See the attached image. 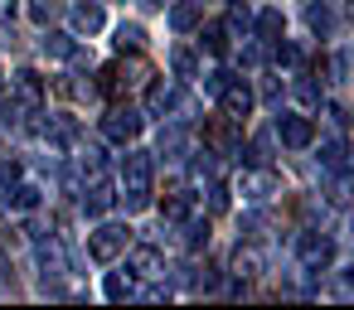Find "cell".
<instances>
[{
	"label": "cell",
	"instance_id": "74e56055",
	"mask_svg": "<svg viewBox=\"0 0 354 310\" xmlns=\"http://www.w3.org/2000/svg\"><path fill=\"white\" fill-rule=\"evenodd\" d=\"M0 213H6V204H0Z\"/></svg>",
	"mask_w": 354,
	"mask_h": 310
},
{
	"label": "cell",
	"instance_id": "484cf974",
	"mask_svg": "<svg viewBox=\"0 0 354 310\" xmlns=\"http://www.w3.org/2000/svg\"><path fill=\"white\" fill-rule=\"evenodd\" d=\"M170 68H175V78H194V73H199V64H194L189 49H175V54H170Z\"/></svg>",
	"mask_w": 354,
	"mask_h": 310
},
{
	"label": "cell",
	"instance_id": "44dd1931",
	"mask_svg": "<svg viewBox=\"0 0 354 310\" xmlns=\"http://www.w3.org/2000/svg\"><path fill=\"white\" fill-rule=\"evenodd\" d=\"M39 49H44V54H54V59H68L78 44H73V35H64V30H49V35L39 39Z\"/></svg>",
	"mask_w": 354,
	"mask_h": 310
},
{
	"label": "cell",
	"instance_id": "4fadbf2b",
	"mask_svg": "<svg viewBox=\"0 0 354 310\" xmlns=\"http://www.w3.org/2000/svg\"><path fill=\"white\" fill-rule=\"evenodd\" d=\"M102 25H107V15H102L97 0H83V6H73V30H78V35H97Z\"/></svg>",
	"mask_w": 354,
	"mask_h": 310
},
{
	"label": "cell",
	"instance_id": "cb8c5ba5",
	"mask_svg": "<svg viewBox=\"0 0 354 310\" xmlns=\"http://www.w3.org/2000/svg\"><path fill=\"white\" fill-rule=\"evenodd\" d=\"M141 44H146V30H141V25H117V49H122V54H127V49L136 54Z\"/></svg>",
	"mask_w": 354,
	"mask_h": 310
},
{
	"label": "cell",
	"instance_id": "4dcf8cb0",
	"mask_svg": "<svg viewBox=\"0 0 354 310\" xmlns=\"http://www.w3.org/2000/svg\"><path fill=\"white\" fill-rule=\"evenodd\" d=\"M223 209H228V184L214 180V184H209V213H223Z\"/></svg>",
	"mask_w": 354,
	"mask_h": 310
},
{
	"label": "cell",
	"instance_id": "30bf717a",
	"mask_svg": "<svg viewBox=\"0 0 354 310\" xmlns=\"http://www.w3.org/2000/svg\"><path fill=\"white\" fill-rule=\"evenodd\" d=\"M218 102H223V117H228V122H243V117L252 112V93H248V83H238V78H228V88L218 93Z\"/></svg>",
	"mask_w": 354,
	"mask_h": 310
},
{
	"label": "cell",
	"instance_id": "e575fe53",
	"mask_svg": "<svg viewBox=\"0 0 354 310\" xmlns=\"http://www.w3.org/2000/svg\"><path fill=\"white\" fill-rule=\"evenodd\" d=\"M238 59H243L248 68H257V64H262V44H243V54H238Z\"/></svg>",
	"mask_w": 354,
	"mask_h": 310
},
{
	"label": "cell",
	"instance_id": "ba28073f",
	"mask_svg": "<svg viewBox=\"0 0 354 310\" xmlns=\"http://www.w3.org/2000/svg\"><path fill=\"white\" fill-rule=\"evenodd\" d=\"M180 107H185V97H180V88H175L170 78L151 83V93H146V117H170V112H180Z\"/></svg>",
	"mask_w": 354,
	"mask_h": 310
},
{
	"label": "cell",
	"instance_id": "3957f363",
	"mask_svg": "<svg viewBox=\"0 0 354 310\" xmlns=\"http://www.w3.org/2000/svg\"><path fill=\"white\" fill-rule=\"evenodd\" d=\"M272 136H277L286 151H306V146L315 141V122H310V117H301V112H281V117H277V126H272Z\"/></svg>",
	"mask_w": 354,
	"mask_h": 310
},
{
	"label": "cell",
	"instance_id": "f546056e",
	"mask_svg": "<svg viewBox=\"0 0 354 310\" xmlns=\"http://www.w3.org/2000/svg\"><path fill=\"white\" fill-rule=\"evenodd\" d=\"M257 267H262V262H257V252H243V247H238V257H233V271H238V276H257Z\"/></svg>",
	"mask_w": 354,
	"mask_h": 310
},
{
	"label": "cell",
	"instance_id": "603a6c76",
	"mask_svg": "<svg viewBox=\"0 0 354 310\" xmlns=\"http://www.w3.org/2000/svg\"><path fill=\"white\" fill-rule=\"evenodd\" d=\"M281 30H286L281 10H257V35L262 39H281Z\"/></svg>",
	"mask_w": 354,
	"mask_h": 310
},
{
	"label": "cell",
	"instance_id": "7c38bea8",
	"mask_svg": "<svg viewBox=\"0 0 354 310\" xmlns=\"http://www.w3.org/2000/svg\"><path fill=\"white\" fill-rule=\"evenodd\" d=\"M325 199H330L335 209L354 204V170H344V165H339V170L330 175V184H325Z\"/></svg>",
	"mask_w": 354,
	"mask_h": 310
},
{
	"label": "cell",
	"instance_id": "f1b7e54d",
	"mask_svg": "<svg viewBox=\"0 0 354 310\" xmlns=\"http://www.w3.org/2000/svg\"><path fill=\"white\" fill-rule=\"evenodd\" d=\"M189 204H194V199H189V194H170V199H165V204H160V209H165V218H175V223H180V218H185V213H189Z\"/></svg>",
	"mask_w": 354,
	"mask_h": 310
},
{
	"label": "cell",
	"instance_id": "277c9868",
	"mask_svg": "<svg viewBox=\"0 0 354 310\" xmlns=\"http://www.w3.org/2000/svg\"><path fill=\"white\" fill-rule=\"evenodd\" d=\"M296 257H301L306 271H325V267L335 262V238H325V233H301V238H296Z\"/></svg>",
	"mask_w": 354,
	"mask_h": 310
},
{
	"label": "cell",
	"instance_id": "5b68a950",
	"mask_svg": "<svg viewBox=\"0 0 354 310\" xmlns=\"http://www.w3.org/2000/svg\"><path fill=\"white\" fill-rule=\"evenodd\" d=\"M127 271H131L136 281H156V276H165V257H160V247H151V242L127 247Z\"/></svg>",
	"mask_w": 354,
	"mask_h": 310
},
{
	"label": "cell",
	"instance_id": "2e32d148",
	"mask_svg": "<svg viewBox=\"0 0 354 310\" xmlns=\"http://www.w3.org/2000/svg\"><path fill=\"white\" fill-rule=\"evenodd\" d=\"M39 199H44L39 184H30V180H15V184H10V209L30 213V209H39Z\"/></svg>",
	"mask_w": 354,
	"mask_h": 310
},
{
	"label": "cell",
	"instance_id": "d6a6232c",
	"mask_svg": "<svg viewBox=\"0 0 354 310\" xmlns=\"http://www.w3.org/2000/svg\"><path fill=\"white\" fill-rule=\"evenodd\" d=\"M228 78H233V73H223V68H214V73H204V93H214V97H218V93L228 88Z\"/></svg>",
	"mask_w": 354,
	"mask_h": 310
},
{
	"label": "cell",
	"instance_id": "e0dca14e",
	"mask_svg": "<svg viewBox=\"0 0 354 310\" xmlns=\"http://www.w3.org/2000/svg\"><path fill=\"white\" fill-rule=\"evenodd\" d=\"M39 267H44V276H68V257H64V247L39 238Z\"/></svg>",
	"mask_w": 354,
	"mask_h": 310
},
{
	"label": "cell",
	"instance_id": "7a4b0ae2",
	"mask_svg": "<svg viewBox=\"0 0 354 310\" xmlns=\"http://www.w3.org/2000/svg\"><path fill=\"white\" fill-rule=\"evenodd\" d=\"M131 247V228L127 223H102L97 233H88V257L93 262H117Z\"/></svg>",
	"mask_w": 354,
	"mask_h": 310
},
{
	"label": "cell",
	"instance_id": "9a60e30c",
	"mask_svg": "<svg viewBox=\"0 0 354 310\" xmlns=\"http://www.w3.org/2000/svg\"><path fill=\"white\" fill-rule=\"evenodd\" d=\"M199 15H204V6H199V0H175V6H170V30L189 35V30L199 25Z\"/></svg>",
	"mask_w": 354,
	"mask_h": 310
},
{
	"label": "cell",
	"instance_id": "9c48e42d",
	"mask_svg": "<svg viewBox=\"0 0 354 310\" xmlns=\"http://www.w3.org/2000/svg\"><path fill=\"white\" fill-rule=\"evenodd\" d=\"M238 189H243V199H252V204H267V199L281 189V180H277L272 170H248V175L238 180Z\"/></svg>",
	"mask_w": 354,
	"mask_h": 310
},
{
	"label": "cell",
	"instance_id": "ac0fdd59",
	"mask_svg": "<svg viewBox=\"0 0 354 310\" xmlns=\"http://www.w3.org/2000/svg\"><path fill=\"white\" fill-rule=\"evenodd\" d=\"M102 296H107V300H136L141 291H136V276H131V271H127V276H122V271H112V276H107V286H102Z\"/></svg>",
	"mask_w": 354,
	"mask_h": 310
},
{
	"label": "cell",
	"instance_id": "d590c367",
	"mask_svg": "<svg viewBox=\"0 0 354 310\" xmlns=\"http://www.w3.org/2000/svg\"><path fill=\"white\" fill-rule=\"evenodd\" d=\"M339 296H354V267H349V271L339 276Z\"/></svg>",
	"mask_w": 354,
	"mask_h": 310
},
{
	"label": "cell",
	"instance_id": "8992f818",
	"mask_svg": "<svg viewBox=\"0 0 354 310\" xmlns=\"http://www.w3.org/2000/svg\"><path fill=\"white\" fill-rule=\"evenodd\" d=\"M141 126H146V117H141V112H131V107H112V112H107V122H102V131H107L112 141H122V146H131V141L141 136Z\"/></svg>",
	"mask_w": 354,
	"mask_h": 310
},
{
	"label": "cell",
	"instance_id": "1f68e13d",
	"mask_svg": "<svg viewBox=\"0 0 354 310\" xmlns=\"http://www.w3.org/2000/svg\"><path fill=\"white\" fill-rule=\"evenodd\" d=\"M277 64L296 68V64H301V49H296V44H286V39H277Z\"/></svg>",
	"mask_w": 354,
	"mask_h": 310
},
{
	"label": "cell",
	"instance_id": "7402d4cb",
	"mask_svg": "<svg viewBox=\"0 0 354 310\" xmlns=\"http://www.w3.org/2000/svg\"><path fill=\"white\" fill-rule=\"evenodd\" d=\"M102 146H83L78 151V170H83V180H102Z\"/></svg>",
	"mask_w": 354,
	"mask_h": 310
},
{
	"label": "cell",
	"instance_id": "ffe728a7",
	"mask_svg": "<svg viewBox=\"0 0 354 310\" xmlns=\"http://www.w3.org/2000/svg\"><path fill=\"white\" fill-rule=\"evenodd\" d=\"M180 233H185V247H189V252L209 247V218H189V213H185V228H180Z\"/></svg>",
	"mask_w": 354,
	"mask_h": 310
},
{
	"label": "cell",
	"instance_id": "4316f807",
	"mask_svg": "<svg viewBox=\"0 0 354 310\" xmlns=\"http://www.w3.org/2000/svg\"><path fill=\"white\" fill-rule=\"evenodd\" d=\"M204 49H209V54H223V49H228V25H209V30H204Z\"/></svg>",
	"mask_w": 354,
	"mask_h": 310
},
{
	"label": "cell",
	"instance_id": "5bb4252c",
	"mask_svg": "<svg viewBox=\"0 0 354 310\" xmlns=\"http://www.w3.org/2000/svg\"><path fill=\"white\" fill-rule=\"evenodd\" d=\"M64 15H68V0H30V20H35L39 30L59 25Z\"/></svg>",
	"mask_w": 354,
	"mask_h": 310
},
{
	"label": "cell",
	"instance_id": "83f0119b",
	"mask_svg": "<svg viewBox=\"0 0 354 310\" xmlns=\"http://www.w3.org/2000/svg\"><path fill=\"white\" fill-rule=\"evenodd\" d=\"M15 180H20V155L0 151V184H15Z\"/></svg>",
	"mask_w": 354,
	"mask_h": 310
},
{
	"label": "cell",
	"instance_id": "52a82bcc",
	"mask_svg": "<svg viewBox=\"0 0 354 310\" xmlns=\"http://www.w3.org/2000/svg\"><path fill=\"white\" fill-rule=\"evenodd\" d=\"M10 102H20L25 112H39V102H44V78L35 73V68H20L15 78H10Z\"/></svg>",
	"mask_w": 354,
	"mask_h": 310
},
{
	"label": "cell",
	"instance_id": "d4e9b609",
	"mask_svg": "<svg viewBox=\"0 0 354 310\" xmlns=\"http://www.w3.org/2000/svg\"><path fill=\"white\" fill-rule=\"evenodd\" d=\"M320 165H325V170H339V165H344V141H339V136H330V141L320 146Z\"/></svg>",
	"mask_w": 354,
	"mask_h": 310
},
{
	"label": "cell",
	"instance_id": "836d02e7",
	"mask_svg": "<svg viewBox=\"0 0 354 310\" xmlns=\"http://www.w3.org/2000/svg\"><path fill=\"white\" fill-rule=\"evenodd\" d=\"M306 20H310V30H320V35L330 30V10H325V6H310V10H306Z\"/></svg>",
	"mask_w": 354,
	"mask_h": 310
},
{
	"label": "cell",
	"instance_id": "8fae6325",
	"mask_svg": "<svg viewBox=\"0 0 354 310\" xmlns=\"http://www.w3.org/2000/svg\"><path fill=\"white\" fill-rule=\"evenodd\" d=\"M112 204H117V189H112L107 180H88V189H83V209H88L93 218H102Z\"/></svg>",
	"mask_w": 354,
	"mask_h": 310
},
{
	"label": "cell",
	"instance_id": "6da1fadb",
	"mask_svg": "<svg viewBox=\"0 0 354 310\" xmlns=\"http://www.w3.org/2000/svg\"><path fill=\"white\" fill-rule=\"evenodd\" d=\"M122 204H127V213L151 209V155L146 151L122 155Z\"/></svg>",
	"mask_w": 354,
	"mask_h": 310
},
{
	"label": "cell",
	"instance_id": "8d00e7d4",
	"mask_svg": "<svg viewBox=\"0 0 354 310\" xmlns=\"http://www.w3.org/2000/svg\"><path fill=\"white\" fill-rule=\"evenodd\" d=\"M141 6H151V10H165V6H170V0H141Z\"/></svg>",
	"mask_w": 354,
	"mask_h": 310
},
{
	"label": "cell",
	"instance_id": "d6986e66",
	"mask_svg": "<svg viewBox=\"0 0 354 310\" xmlns=\"http://www.w3.org/2000/svg\"><path fill=\"white\" fill-rule=\"evenodd\" d=\"M185 146H189V131L185 126H160V141H156L160 155H180Z\"/></svg>",
	"mask_w": 354,
	"mask_h": 310
}]
</instances>
